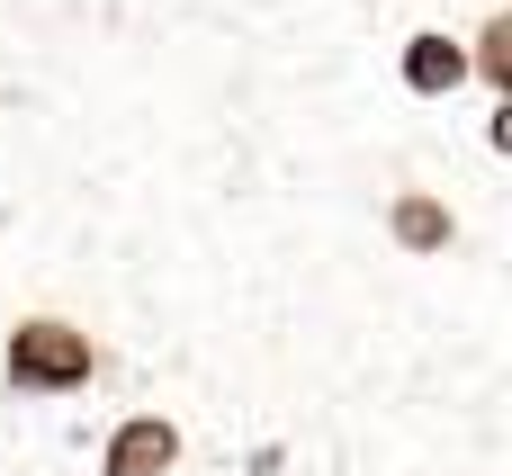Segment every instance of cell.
<instances>
[{
  "instance_id": "7a4b0ae2",
  "label": "cell",
  "mask_w": 512,
  "mask_h": 476,
  "mask_svg": "<svg viewBox=\"0 0 512 476\" xmlns=\"http://www.w3.org/2000/svg\"><path fill=\"white\" fill-rule=\"evenodd\" d=\"M180 468V423L171 414H126L99 441V476H171Z\"/></svg>"
},
{
  "instance_id": "5b68a950",
  "label": "cell",
  "mask_w": 512,
  "mask_h": 476,
  "mask_svg": "<svg viewBox=\"0 0 512 476\" xmlns=\"http://www.w3.org/2000/svg\"><path fill=\"white\" fill-rule=\"evenodd\" d=\"M468 63H477V81H486L495 99H512V9H495V18L468 36Z\"/></svg>"
},
{
  "instance_id": "3957f363",
  "label": "cell",
  "mask_w": 512,
  "mask_h": 476,
  "mask_svg": "<svg viewBox=\"0 0 512 476\" xmlns=\"http://www.w3.org/2000/svg\"><path fill=\"white\" fill-rule=\"evenodd\" d=\"M468 72H477V63H468V45H459V36H441V27H414V36H405V54H396V81H405L414 99H450Z\"/></svg>"
},
{
  "instance_id": "8992f818",
  "label": "cell",
  "mask_w": 512,
  "mask_h": 476,
  "mask_svg": "<svg viewBox=\"0 0 512 476\" xmlns=\"http://www.w3.org/2000/svg\"><path fill=\"white\" fill-rule=\"evenodd\" d=\"M486 144H495V153H512V99H495V126H486Z\"/></svg>"
},
{
  "instance_id": "277c9868",
  "label": "cell",
  "mask_w": 512,
  "mask_h": 476,
  "mask_svg": "<svg viewBox=\"0 0 512 476\" xmlns=\"http://www.w3.org/2000/svg\"><path fill=\"white\" fill-rule=\"evenodd\" d=\"M387 243H396V252H414V261L450 252V243H459L450 198H441V189H396V198H387Z\"/></svg>"
},
{
  "instance_id": "6da1fadb",
  "label": "cell",
  "mask_w": 512,
  "mask_h": 476,
  "mask_svg": "<svg viewBox=\"0 0 512 476\" xmlns=\"http://www.w3.org/2000/svg\"><path fill=\"white\" fill-rule=\"evenodd\" d=\"M0 378L9 396H81L99 378V342L72 315H18L0 333Z\"/></svg>"
}]
</instances>
